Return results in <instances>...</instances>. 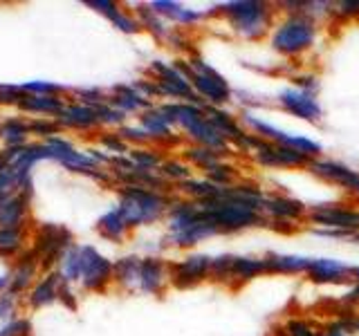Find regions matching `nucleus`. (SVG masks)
I'll return each mask as SVG.
<instances>
[{"instance_id": "18", "label": "nucleus", "mask_w": 359, "mask_h": 336, "mask_svg": "<svg viewBox=\"0 0 359 336\" xmlns=\"http://www.w3.org/2000/svg\"><path fill=\"white\" fill-rule=\"evenodd\" d=\"M205 112H207L209 121L213 123V126H216V130L231 146H238L241 144V139L247 134V130H243L238 117H233L231 112H227L224 108H218V106H205Z\"/></svg>"}, {"instance_id": "34", "label": "nucleus", "mask_w": 359, "mask_h": 336, "mask_svg": "<svg viewBox=\"0 0 359 336\" xmlns=\"http://www.w3.org/2000/svg\"><path fill=\"white\" fill-rule=\"evenodd\" d=\"M128 157L135 166L142 168V171H155V168H160L164 164L162 155L153 148H133L128 150Z\"/></svg>"}, {"instance_id": "53", "label": "nucleus", "mask_w": 359, "mask_h": 336, "mask_svg": "<svg viewBox=\"0 0 359 336\" xmlns=\"http://www.w3.org/2000/svg\"><path fill=\"white\" fill-rule=\"evenodd\" d=\"M9 283H11V278L9 276H3V278H0V289H5Z\"/></svg>"}, {"instance_id": "4", "label": "nucleus", "mask_w": 359, "mask_h": 336, "mask_svg": "<svg viewBox=\"0 0 359 336\" xmlns=\"http://www.w3.org/2000/svg\"><path fill=\"white\" fill-rule=\"evenodd\" d=\"M319 38V22L308 14H287L274 22L269 45L283 56H299L314 48Z\"/></svg>"}, {"instance_id": "55", "label": "nucleus", "mask_w": 359, "mask_h": 336, "mask_svg": "<svg viewBox=\"0 0 359 336\" xmlns=\"http://www.w3.org/2000/svg\"><path fill=\"white\" fill-rule=\"evenodd\" d=\"M9 197H11L9 193H5V190H0V204H3V202H7Z\"/></svg>"}, {"instance_id": "36", "label": "nucleus", "mask_w": 359, "mask_h": 336, "mask_svg": "<svg viewBox=\"0 0 359 336\" xmlns=\"http://www.w3.org/2000/svg\"><path fill=\"white\" fill-rule=\"evenodd\" d=\"M233 258L229 253H222L218 258H211V274L209 278L216 280L222 285H231V267H233Z\"/></svg>"}, {"instance_id": "22", "label": "nucleus", "mask_w": 359, "mask_h": 336, "mask_svg": "<svg viewBox=\"0 0 359 336\" xmlns=\"http://www.w3.org/2000/svg\"><path fill=\"white\" fill-rule=\"evenodd\" d=\"M108 104L112 108H117L119 112H123V115H130V112H146L153 108L151 101L144 99L133 85H117L112 97L108 99Z\"/></svg>"}, {"instance_id": "1", "label": "nucleus", "mask_w": 359, "mask_h": 336, "mask_svg": "<svg viewBox=\"0 0 359 336\" xmlns=\"http://www.w3.org/2000/svg\"><path fill=\"white\" fill-rule=\"evenodd\" d=\"M157 108L164 112V117L171 121L173 126H177L180 130L184 132V137L191 144L205 146V148H213V150H218L222 155L231 153L233 146L224 139L222 134L216 130V126L209 121L205 106L180 104V101H175V104H162Z\"/></svg>"}, {"instance_id": "3", "label": "nucleus", "mask_w": 359, "mask_h": 336, "mask_svg": "<svg viewBox=\"0 0 359 336\" xmlns=\"http://www.w3.org/2000/svg\"><path fill=\"white\" fill-rule=\"evenodd\" d=\"M220 14L227 18L231 31L238 38L258 41L272 31L276 11L263 0H233L220 7Z\"/></svg>"}, {"instance_id": "38", "label": "nucleus", "mask_w": 359, "mask_h": 336, "mask_svg": "<svg viewBox=\"0 0 359 336\" xmlns=\"http://www.w3.org/2000/svg\"><path fill=\"white\" fill-rule=\"evenodd\" d=\"M29 126H25V123H20L18 119H11V121H5L3 128H0V134H3V139L11 146H22V141H25V134H27Z\"/></svg>"}, {"instance_id": "44", "label": "nucleus", "mask_w": 359, "mask_h": 336, "mask_svg": "<svg viewBox=\"0 0 359 336\" xmlns=\"http://www.w3.org/2000/svg\"><path fill=\"white\" fill-rule=\"evenodd\" d=\"M119 137H121L123 141H135V144H146V141H151L149 132H146L142 126H140V128H133V126H121V130H119Z\"/></svg>"}, {"instance_id": "27", "label": "nucleus", "mask_w": 359, "mask_h": 336, "mask_svg": "<svg viewBox=\"0 0 359 336\" xmlns=\"http://www.w3.org/2000/svg\"><path fill=\"white\" fill-rule=\"evenodd\" d=\"M61 285H63V276L61 274H50L45 276L41 283L32 289V296H29V302L34 307H43L48 305V302L59 298V291H61Z\"/></svg>"}, {"instance_id": "25", "label": "nucleus", "mask_w": 359, "mask_h": 336, "mask_svg": "<svg viewBox=\"0 0 359 336\" xmlns=\"http://www.w3.org/2000/svg\"><path fill=\"white\" fill-rule=\"evenodd\" d=\"M27 202H29V195L25 193L11 195L7 202H3V204H0V229H18L22 220H25Z\"/></svg>"}, {"instance_id": "15", "label": "nucleus", "mask_w": 359, "mask_h": 336, "mask_svg": "<svg viewBox=\"0 0 359 336\" xmlns=\"http://www.w3.org/2000/svg\"><path fill=\"white\" fill-rule=\"evenodd\" d=\"M263 218L297 224L301 220H308V209L299 200H292L285 195H265Z\"/></svg>"}, {"instance_id": "49", "label": "nucleus", "mask_w": 359, "mask_h": 336, "mask_svg": "<svg viewBox=\"0 0 359 336\" xmlns=\"http://www.w3.org/2000/svg\"><path fill=\"white\" fill-rule=\"evenodd\" d=\"M314 235H319V238H355L351 231H339V229H314L312 231Z\"/></svg>"}, {"instance_id": "37", "label": "nucleus", "mask_w": 359, "mask_h": 336, "mask_svg": "<svg viewBox=\"0 0 359 336\" xmlns=\"http://www.w3.org/2000/svg\"><path fill=\"white\" fill-rule=\"evenodd\" d=\"M160 175L164 179H171V182L182 184V182H187V179H191V166L180 162V160H166L160 166Z\"/></svg>"}, {"instance_id": "43", "label": "nucleus", "mask_w": 359, "mask_h": 336, "mask_svg": "<svg viewBox=\"0 0 359 336\" xmlns=\"http://www.w3.org/2000/svg\"><path fill=\"white\" fill-rule=\"evenodd\" d=\"M22 92H34L36 97H54V92H59V85L54 83H45V81H32V83H25L20 85Z\"/></svg>"}, {"instance_id": "32", "label": "nucleus", "mask_w": 359, "mask_h": 336, "mask_svg": "<svg viewBox=\"0 0 359 336\" xmlns=\"http://www.w3.org/2000/svg\"><path fill=\"white\" fill-rule=\"evenodd\" d=\"M34 253L36 251H29L27 255H22V260L18 262V269L14 272V276H11V291H22L27 285H29V280L34 278V274H36V262H34Z\"/></svg>"}, {"instance_id": "46", "label": "nucleus", "mask_w": 359, "mask_h": 336, "mask_svg": "<svg viewBox=\"0 0 359 336\" xmlns=\"http://www.w3.org/2000/svg\"><path fill=\"white\" fill-rule=\"evenodd\" d=\"M101 144L106 146L108 150H112V153H117L119 157L128 150V146H126V141H123L119 134H104V137H101Z\"/></svg>"}, {"instance_id": "16", "label": "nucleus", "mask_w": 359, "mask_h": 336, "mask_svg": "<svg viewBox=\"0 0 359 336\" xmlns=\"http://www.w3.org/2000/svg\"><path fill=\"white\" fill-rule=\"evenodd\" d=\"M351 265L334 260V258H312L306 276L319 285H337L351 278Z\"/></svg>"}, {"instance_id": "51", "label": "nucleus", "mask_w": 359, "mask_h": 336, "mask_svg": "<svg viewBox=\"0 0 359 336\" xmlns=\"http://www.w3.org/2000/svg\"><path fill=\"white\" fill-rule=\"evenodd\" d=\"M11 309H14V300H11V296L9 294L0 296V318H7Z\"/></svg>"}, {"instance_id": "50", "label": "nucleus", "mask_w": 359, "mask_h": 336, "mask_svg": "<svg viewBox=\"0 0 359 336\" xmlns=\"http://www.w3.org/2000/svg\"><path fill=\"white\" fill-rule=\"evenodd\" d=\"M29 130H36L41 134H54L56 130H59V123H45V121H36V123H32Z\"/></svg>"}, {"instance_id": "41", "label": "nucleus", "mask_w": 359, "mask_h": 336, "mask_svg": "<svg viewBox=\"0 0 359 336\" xmlns=\"http://www.w3.org/2000/svg\"><path fill=\"white\" fill-rule=\"evenodd\" d=\"M285 334L287 336H319L317 325L303 318H290L285 323Z\"/></svg>"}, {"instance_id": "10", "label": "nucleus", "mask_w": 359, "mask_h": 336, "mask_svg": "<svg viewBox=\"0 0 359 336\" xmlns=\"http://www.w3.org/2000/svg\"><path fill=\"white\" fill-rule=\"evenodd\" d=\"M308 220L319 224L321 229H339L359 233V209H351L344 204H321L308 209Z\"/></svg>"}, {"instance_id": "9", "label": "nucleus", "mask_w": 359, "mask_h": 336, "mask_svg": "<svg viewBox=\"0 0 359 336\" xmlns=\"http://www.w3.org/2000/svg\"><path fill=\"white\" fill-rule=\"evenodd\" d=\"M211 274V258L205 253L187 255L182 260L168 265V283L177 289H191L207 280Z\"/></svg>"}, {"instance_id": "13", "label": "nucleus", "mask_w": 359, "mask_h": 336, "mask_svg": "<svg viewBox=\"0 0 359 336\" xmlns=\"http://www.w3.org/2000/svg\"><path fill=\"white\" fill-rule=\"evenodd\" d=\"M115 276V265L101 255L95 246H81V283L90 291L104 289Z\"/></svg>"}, {"instance_id": "30", "label": "nucleus", "mask_w": 359, "mask_h": 336, "mask_svg": "<svg viewBox=\"0 0 359 336\" xmlns=\"http://www.w3.org/2000/svg\"><path fill=\"white\" fill-rule=\"evenodd\" d=\"M182 153H184L187 162H189L191 166L202 168V171H209L211 166H216L218 162L224 160V155H222V153L213 150V148H205V146H196V144L187 146V148H184Z\"/></svg>"}, {"instance_id": "40", "label": "nucleus", "mask_w": 359, "mask_h": 336, "mask_svg": "<svg viewBox=\"0 0 359 336\" xmlns=\"http://www.w3.org/2000/svg\"><path fill=\"white\" fill-rule=\"evenodd\" d=\"M22 244V233L18 229H0V253L11 255L20 251Z\"/></svg>"}, {"instance_id": "45", "label": "nucleus", "mask_w": 359, "mask_h": 336, "mask_svg": "<svg viewBox=\"0 0 359 336\" xmlns=\"http://www.w3.org/2000/svg\"><path fill=\"white\" fill-rule=\"evenodd\" d=\"M29 323L27 321H14L5 325V328H0V336H27L29 334Z\"/></svg>"}, {"instance_id": "33", "label": "nucleus", "mask_w": 359, "mask_h": 336, "mask_svg": "<svg viewBox=\"0 0 359 336\" xmlns=\"http://www.w3.org/2000/svg\"><path fill=\"white\" fill-rule=\"evenodd\" d=\"M18 106L22 110H36V112H56V115H61V110H63V104H61V99H56V97H36V94H25L20 101H18Z\"/></svg>"}, {"instance_id": "39", "label": "nucleus", "mask_w": 359, "mask_h": 336, "mask_svg": "<svg viewBox=\"0 0 359 336\" xmlns=\"http://www.w3.org/2000/svg\"><path fill=\"white\" fill-rule=\"evenodd\" d=\"M142 22H144V27L151 29L157 38H171V29H168L166 20L162 16H157L151 7L149 9H142Z\"/></svg>"}, {"instance_id": "21", "label": "nucleus", "mask_w": 359, "mask_h": 336, "mask_svg": "<svg viewBox=\"0 0 359 336\" xmlns=\"http://www.w3.org/2000/svg\"><path fill=\"white\" fill-rule=\"evenodd\" d=\"M142 128L149 132L151 139L160 141H180V137L173 132V123L164 117V112L160 108H151L142 112Z\"/></svg>"}, {"instance_id": "7", "label": "nucleus", "mask_w": 359, "mask_h": 336, "mask_svg": "<svg viewBox=\"0 0 359 336\" xmlns=\"http://www.w3.org/2000/svg\"><path fill=\"white\" fill-rule=\"evenodd\" d=\"M187 61L191 67V74H194L191 76V85H194V92L198 94V99L205 106L222 108L233 94L227 78L213 70V67L205 59H200V56H194V59H187Z\"/></svg>"}, {"instance_id": "12", "label": "nucleus", "mask_w": 359, "mask_h": 336, "mask_svg": "<svg viewBox=\"0 0 359 336\" xmlns=\"http://www.w3.org/2000/svg\"><path fill=\"white\" fill-rule=\"evenodd\" d=\"M278 106L285 112H290L292 117H297L301 121H310V123H319L323 117L321 104L317 101V94L306 92V90L299 88H285L278 92Z\"/></svg>"}, {"instance_id": "14", "label": "nucleus", "mask_w": 359, "mask_h": 336, "mask_svg": "<svg viewBox=\"0 0 359 336\" xmlns=\"http://www.w3.org/2000/svg\"><path fill=\"white\" fill-rule=\"evenodd\" d=\"M308 171L312 175L321 177L323 182L348 190V193H355V190L359 188V173L357 171H353L351 166H344L339 162L325 160V157H317V160H312L310 166H308Z\"/></svg>"}, {"instance_id": "47", "label": "nucleus", "mask_w": 359, "mask_h": 336, "mask_svg": "<svg viewBox=\"0 0 359 336\" xmlns=\"http://www.w3.org/2000/svg\"><path fill=\"white\" fill-rule=\"evenodd\" d=\"M337 16H359V0H344L334 5Z\"/></svg>"}, {"instance_id": "17", "label": "nucleus", "mask_w": 359, "mask_h": 336, "mask_svg": "<svg viewBox=\"0 0 359 336\" xmlns=\"http://www.w3.org/2000/svg\"><path fill=\"white\" fill-rule=\"evenodd\" d=\"M168 283V265L160 258H142L140 265V291L144 294H160Z\"/></svg>"}, {"instance_id": "8", "label": "nucleus", "mask_w": 359, "mask_h": 336, "mask_svg": "<svg viewBox=\"0 0 359 336\" xmlns=\"http://www.w3.org/2000/svg\"><path fill=\"white\" fill-rule=\"evenodd\" d=\"M151 74L155 76V83H157V92L160 97L166 99H180V104H198V106H205L202 101L198 99V94L194 92V85H191L189 78L175 70V65L171 63H162V61H155L151 65Z\"/></svg>"}, {"instance_id": "23", "label": "nucleus", "mask_w": 359, "mask_h": 336, "mask_svg": "<svg viewBox=\"0 0 359 336\" xmlns=\"http://www.w3.org/2000/svg\"><path fill=\"white\" fill-rule=\"evenodd\" d=\"M86 5L101 11L104 16H108L112 20V25H115L117 29H121V31H126V34H135V31H140V27H142L135 18H130L128 14H123V11L119 9V5L112 3V0H88Z\"/></svg>"}, {"instance_id": "42", "label": "nucleus", "mask_w": 359, "mask_h": 336, "mask_svg": "<svg viewBox=\"0 0 359 336\" xmlns=\"http://www.w3.org/2000/svg\"><path fill=\"white\" fill-rule=\"evenodd\" d=\"M95 110H97L99 123H108V126H121L123 119H126V115H123V112H119L117 108H112L108 101H106V104L95 106Z\"/></svg>"}, {"instance_id": "6", "label": "nucleus", "mask_w": 359, "mask_h": 336, "mask_svg": "<svg viewBox=\"0 0 359 336\" xmlns=\"http://www.w3.org/2000/svg\"><path fill=\"white\" fill-rule=\"evenodd\" d=\"M200 211L216 224L220 233H236L252 227H261L265 222L263 213L245 202L231 200V197H216L207 202H198Z\"/></svg>"}, {"instance_id": "28", "label": "nucleus", "mask_w": 359, "mask_h": 336, "mask_svg": "<svg viewBox=\"0 0 359 336\" xmlns=\"http://www.w3.org/2000/svg\"><path fill=\"white\" fill-rule=\"evenodd\" d=\"M97 229H99L101 235H104V238L119 242V240H123V235H126V231H128L130 227L126 224V220L121 218V213H119L117 209H112V211L104 213V216L99 218Z\"/></svg>"}, {"instance_id": "26", "label": "nucleus", "mask_w": 359, "mask_h": 336, "mask_svg": "<svg viewBox=\"0 0 359 336\" xmlns=\"http://www.w3.org/2000/svg\"><path fill=\"white\" fill-rule=\"evenodd\" d=\"M59 123L61 126H70V128H93L99 123L97 110L93 106H67L61 110L59 115Z\"/></svg>"}, {"instance_id": "35", "label": "nucleus", "mask_w": 359, "mask_h": 336, "mask_svg": "<svg viewBox=\"0 0 359 336\" xmlns=\"http://www.w3.org/2000/svg\"><path fill=\"white\" fill-rule=\"evenodd\" d=\"M205 177L209 179V182H213L216 186H233L236 184V177H238V173H236V168L229 166L227 162H218L216 166H211L209 171H205Z\"/></svg>"}, {"instance_id": "2", "label": "nucleus", "mask_w": 359, "mask_h": 336, "mask_svg": "<svg viewBox=\"0 0 359 336\" xmlns=\"http://www.w3.org/2000/svg\"><path fill=\"white\" fill-rule=\"evenodd\" d=\"M166 229L168 240L175 246H196L198 242L218 235V227L213 224L205 213L200 211L198 202L194 200H177L171 202V209L166 213Z\"/></svg>"}, {"instance_id": "5", "label": "nucleus", "mask_w": 359, "mask_h": 336, "mask_svg": "<svg viewBox=\"0 0 359 336\" xmlns=\"http://www.w3.org/2000/svg\"><path fill=\"white\" fill-rule=\"evenodd\" d=\"M171 197L160 190L144 188V186H121L119 190V206L117 211L126 220L128 227H142L160 220L171 209Z\"/></svg>"}, {"instance_id": "20", "label": "nucleus", "mask_w": 359, "mask_h": 336, "mask_svg": "<svg viewBox=\"0 0 359 336\" xmlns=\"http://www.w3.org/2000/svg\"><path fill=\"white\" fill-rule=\"evenodd\" d=\"M267 274H306L312 258L306 255H292V253H267L263 255Z\"/></svg>"}, {"instance_id": "24", "label": "nucleus", "mask_w": 359, "mask_h": 336, "mask_svg": "<svg viewBox=\"0 0 359 336\" xmlns=\"http://www.w3.org/2000/svg\"><path fill=\"white\" fill-rule=\"evenodd\" d=\"M267 274L265 269V260L254 255H236L233 258V267H231V285H243L250 283L256 276Z\"/></svg>"}, {"instance_id": "54", "label": "nucleus", "mask_w": 359, "mask_h": 336, "mask_svg": "<svg viewBox=\"0 0 359 336\" xmlns=\"http://www.w3.org/2000/svg\"><path fill=\"white\" fill-rule=\"evenodd\" d=\"M351 278L359 283V267H353V269H351Z\"/></svg>"}, {"instance_id": "52", "label": "nucleus", "mask_w": 359, "mask_h": 336, "mask_svg": "<svg viewBox=\"0 0 359 336\" xmlns=\"http://www.w3.org/2000/svg\"><path fill=\"white\" fill-rule=\"evenodd\" d=\"M319 336H346L339 328H337V325H330L328 328V332H323V334H319Z\"/></svg>"}, {"instance_id": "31", "label": "nucleus", "mask_w": 359, "mask_h": 336, "mask_svg": "<svg viewBox=\"0 0 359 336\" xmlns=\"http://www.w3.org/2000/svg\"><path fill=\"white\" fill-rule=\"evenodd\" d=\"M61 276L63 283H74L81 278V246H67L65 253L61 255Z\"/></svg>"}, {"instance_id": "19", "label": "nucleus", "mask_w": 359, "mask_h": 336, "mask_svg": "<svg viewBox=\"0 0 359 336\" xmlns=\"http://www.w3.org/2000/svg\"><path fill=\"white\" fill-rule=\"evenodd\" d=\"M157 16L162 18H171L173 22H177V25H196V22H200L202 18H205V14L202 11H196V9H189L184 5L180 3H173V0H155V3L149 5Z\"/></svg>"}, {"instance_id": "56", "label": "nucleus", "mask_w": 359, "mask_h": 336, "mask_svg": "<svg viewBox=\"0 0 359 336\" xmlns=\"http://www.w3.org/2000/svg\"><path fill=\"white\" fill-rule=\"evenodd\" d=\"M353 195H355V197H357V200H359V188H357V190H355V193H353Z\"/></svg>"}, {"instance_id": "48", "label": "nucleus", "mask_w": 359, "mask_h": 336, "mask_svg": "<svg viewBox=\"0 0 359 336\" xmlns=\"http://www.w3.org/2000/svg\"><path fill=\"white\" fill-rule=\"evenodd\" d=\"M294 88L306 90V92H312V94H317V92H319V81H317V76H314V74H310V76H299Z\"/></svg>"}, {"instance_id": "11", "label": "nucleus", "mask_w": 359, "mask_h": 336, "mask_svg": "<svg viewBox=\"0 0 359 336\" xmlns=\"http://www.w3.org/2000/svg\"><path fill=\"white\" fill-rule=\"evenodd\" d=\"M254 162L267 168H308L312 157L290 148V146H278L261 139L254 150Z\"/></svg>"}, {"instance_id": "29", "label": "nucleus", "mask_w": 359, "mask_h": 336, "mask_svg": "<svg viewBox=\"0 0 359 336\" xmlns=\"http://www.w3.org/2000/svg\"><path fill=\"white\" fill-rule=\"evenodd\" d=\"M140 265H142V258L137 255H128L117 260L115 278L119 280V285H123L126 289H140Z\"/></svg>"}]
</instances>
